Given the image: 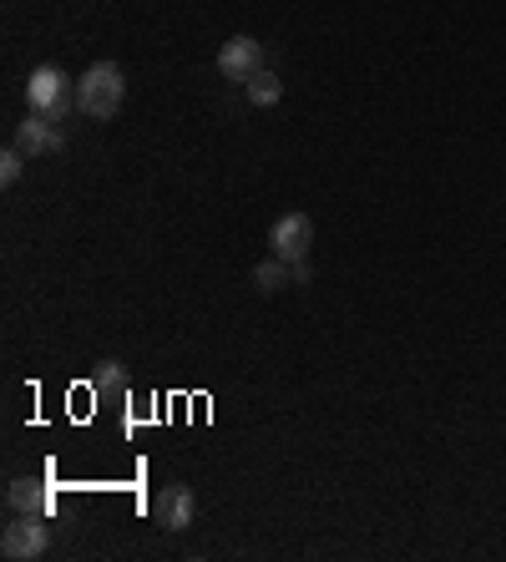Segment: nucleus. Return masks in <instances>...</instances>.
Segmentation results:
<instances>
[{
	"instance_id": "nucleus-11",
	"label": "nucleus",
	"mask_w": 506,
	"mask_h": 562,
	"mask_svg": "<svg viewBox=\"0 0 506 562\" xmlns=\"http://www.w3.org/2000/svg\"><path fill=\"white\" fill-rule=\"evenodd\" d=\"M254 284H259L263 295H274V289L294 284V279H289V264H284V259H263V264L254 268Z\"/></svg>"
},
{
	"instance_id": "nucleus-2",
	"label": "nucleus",
	"mask_w": 506,
	"mask_h": 562,
	"mask_svg": "<svg viewBox=\"0 0 506 562\" xmlns=\"http://www.w3.org/2000/svg\"><path fill=\"white\" fill-rule=\"evenodd\" d=\"M26 107L30 112H41L46 122H61L66 112L76 107V91H72V76L61 72V66H36V72L26 76Z\"/></svg>"
},
{
	"instance_id": "nucleus-4",
	"label": "nucleus",
	"mask_w": 506,
	"mask_h": 562,
	"mask_svg": "<svg viewBox=\"0 0 506 562\" xmlns=\"http://www.w3.org/2000/svg\"><path fill=\"white\" fill-rule=\"evenodd\" d=\"M269 243H274V259H284V264L309 259V243H314V223H309V213H284V218L269 228Z\"/></svg>"
},
{
	"instance_id": "nucleus-9",
	"label": "nucleus",
	"mask_w": 506,
	"mask_h": 562,
	"mask_svg": "<svg viewBox=\"0 0 506 562\" xmlns=\"http://www.w3.org/2000/svg\"><path fill=\"white\" fill-rule=\"evenodd\" d=\"M91 390H97V400L127 396V371H122V360H101L97 375H91Z\"/></svg>"
},
{
	"instance_id": "nucleus-5",
	"label": "nucleus",
	"mask_w": 506,
	"mask_h": 562,
	"mask_svg": "<svg viewBox=\"0 0 506 562\" xmlns=\"http://www.w3.org/2000/svg\"><path fill=\"white\" fill-rule=\"evenodd\" d=\"M218 72L229 82H248L254 72H263V41L254 36H233V41L218 46Z\"/></svg>"
},
{
	"instance_id": "nucleus-8",
	"label": "nucleus",
	"mask_w": 506,
	"mask_h": 562,
	"mask_svg": "<svg viewBox=\"0 0 506 562\" xmlns=\"http://www.w3.org/2000/svg\"><path fill=\"white\" fill-rule=\"evenodd\" d=\"M5 507L11 512H30V517H51V491L41 482H30V476H15L5 487Z\"/></svg>"
},
{
	"instance_id": "nucleus-1",
	"label": "nucleus",
	"mask_w": 506,
	"mask_h": 562,
	"mask_svg": "<svg viewBox=\"0 0 506 562\" xmlns=\"http://www.w3.org/2000/svg\"><path fill=\"white\" fill-rule=\"evenodd\" d=\"M122 97H127V76L116 61H97L76 82V112L91 122H112L122 112Z\"/></svg>"
},
{
	"instance_id": "nucleus-3",
	"label": "nucleus",
	"mask_w": 506,
	"mask_h": 562,
	"mask_svg": "<svg viewBox=\"0 0 506 562\" xmlns=\"http://www.w3.org/2000/svg\"><path fill=\"white\" fill-rule=\"evenodd\" d=\"M46 542H51L46 517H30V512H11V527L0 533V552L11 562H36L46 552Z\"/></svg>"
},
{
	"instance_id": "nucleus-12",
	"label": "nucleus",
	"mask_w": 506,
	"mask_h": 562,
	"mask_svg": "<svg viewBox=\"0 0 506 562\" xmlns=\"http://www.w3.org/2000/svg\"><path fill=\"white\" fill-rule=\"evenodd\" d=\"M21 173H26V152L5 148V152H0V183H5V188H15V183H21Z\"/></svg>"
},
{
	"instance_id": "nucleus-7",
	"label": "nucleus",
	"mask_w": 506,
	"mask_h": 562,
	"mask_svg": "<svg viewBox=\"0 0 506 562\" xmlns=\"http://www.w3.org/2000/svg\"><path fill=\"white\" fill-rule=\"evenodd\" d=\"M11 148H21L26 158H46V152H61V127L57 122H46L41 112H30L21 127H15V142Z\"/></svg>"
},
{
	"instance_id": "nucleus-6",
	"label": "nucleus",
	"mask_w": 506,
	"mask_h": 562,
	"mask_svg": "<svg viewBox=\"0 0 506 562\" xmlns=\"http://www.w3.org/2000/svg\"><path fill=\"white\" fill-rule=\"evenodd\" d=\"M152 517H158V527H168V533L193 527V517H198V497H193V487H162L158 497H152Z\"/></svg>"
},
{
	"instance_id": "nucleus-10",
	"label": "nucleus",
	"mask_w": 506,
	"mask_h": 562,
	"mask_svg": "<svg viewBox=\"0 0 506 562\" xmlns=\"http://www.w3.org/2000/svg\"><path fill=\"white\" fill-rule=\"evenodd\" d=\"M244 91H248V102H254V107H274L279 97H284V82H279L269 66H263V72H254L244 82Z\"/></svg>"
},
{
	"instance_id": "nucleus-13",
	"label": "nucleus",
	"mask_w": 506,
	"mask_h": 562,
	"mask_svg": "<svg viewBox=\"0 0 506 562\" xmlns=\"http://www.w3.org/2000/svg\"><path fill=\"white\" fill-rule=\"evenodd\" d=\"M289 279H294V284H309V259H299V264H289Z\"/></svg>"
}]
</instances>
